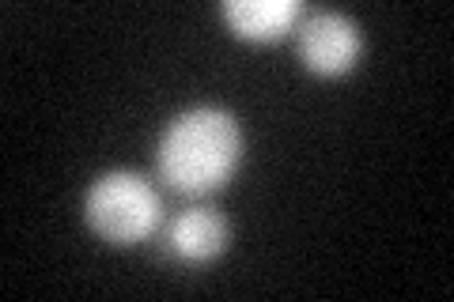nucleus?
<instances>
[{"label": "nucleus", "mask_w": 454, "mask_h": 302, "mask_svg": "<svg viewBox=\"0 0 454 302\" xmlns=\"http://www.w3.org/2000/svg\"><path fill=\"white\" fill-rule=\"evenodd\" d=\"M243 155L239 121L223 106H190L160 136V178L175 193H212L235 174Z\"/></svg>", "instance_id": "nucleus-1"}, {"label": "nucleus", "mask_w": 454, "mask_h": 302, "mask_svg": "<svg viewBox=\"0 0 454 302\" xmlns=\"http://www.w3.org/2000/svg\"><path fill=\"white\" fill-rule=\"evenodd\" d=\"M295 35H300V61L315 72V76H340V72H348L364 53V38H360L356 19L345 16V12H333V8L303 16L300 27H295Z\"/></svg>", "instance_id": "nucleus-3"}, {"label": "nucleus", "mask_w": 454, "mask_h": 302, "mask_svg": "<svg viewBox=\"0 0 454 302\" xmlns=\"http://www.w3.org/2000/svg\"><path fill=\"white\" fill-rule=\"evenodd\" d=\"M227 238H231V227L208 205L182 208L167 227V250L186 265H205L212 257H220L227 250Z\"/></svg>", "instance_id": "nucleus-4"}, {"label": "nucleus", "mask_w": 454, "mask_h": 302, "mask_svg": "<svg viewBox=\"0 0 454 302\" xmlns=\"http://www.w3.org/2000/svg\"><path fill=\"white\" fill-rule=\"evenodd\" d=\"M223 23L247 42H273L284 31H295L303 19L300 0H223Z\"/></svg>", "instance_id": "nucleus-5"}, {"label": "nucleus", "mask_w": 454, "mask_h": 302, "mask_svg": "<svg viewBox=\"0 0 454 302\" xmlns=\"http://www.w3.org/2000/svg\"><path fill=\"white\" fill-rule=\"evenodd\" d=\"M160 193L137 170H110V174L95 178L88 200H83V215H88L91 231L114 242V246L145 242L160 227Z\"/></svg>", "instance_id": "nucleus-2"}]
</instances>
